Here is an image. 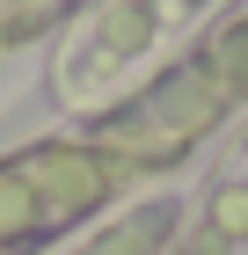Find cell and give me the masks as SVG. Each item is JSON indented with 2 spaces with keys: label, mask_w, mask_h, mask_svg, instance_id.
Returning a JSON list of instances; mask_svg holds the SVG:
<instances>
[{
  "label": "cell",
  "mask_w": 248,
  "mask_h": 255,
  "mask_svg": "<svg viewBox=\"0 0 248 255\" xmlns=\"http://www.w3.org/2000/svg\"><path fill=\"white\" fill-rule=\"evenodd\" d=\"M117 160L95 146H37L15 168H0V255L29 248L44 226L80 219L95 197H110Z\"/></svg>",
  "instance_id": "1"
}]
</instances>
